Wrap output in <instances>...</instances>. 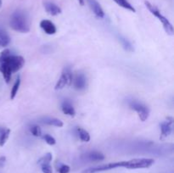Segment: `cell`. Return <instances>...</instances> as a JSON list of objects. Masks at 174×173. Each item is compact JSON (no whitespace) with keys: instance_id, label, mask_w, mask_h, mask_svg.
Returning a JSON list of instances; mask_svg holds the SVG:
<instances>
[{"instance_id":"cell-12","label":"cell","mask_w":174,"mask_h":173,"mask_svg":"<svg viewBox=\"0 0 174 173\" xmlns=\"http://www.w3.org/2000/svg\"><path fill=\"white\" fill-rule=\"evenodd\" d=\"M104 158L105 157L104 154L98 151H91L84 154V159L89 161H101V160H104Z\"/></svg>"},{"instance_id":"cell-15","label":"cell","mask_w":174,"mask_h":173,"mask_svg":"<svg viewBox=\"0 0 174 173\" xmlns=\"http://www.w3.org/2000/svg\"><path fill=\"white\" fill-rule=\"evenodd\" d=\"M10 36L4 31H0V49L4 48L10 43Z\"/></svg>"},{"instance_id":"cell-26","label":"cell","mask_w":174,"mask_h":173,"mask_svg":"<svg viewBox=\"0 0 174 173\" xmlns=\"http://www.w3.org/2000/svg\"><path fill=\"white\" fill-rule=\"evenodd\" d=\"M5 160H6V158L5 157H0V166H3L4 165V164H5Z\"/></svg>"},{"instance_id":"cell-18","label":"cell","mask_w":174,"mask_h":173,"mask_svg":"<svg viewBox=\"0 0 174 173\" xmlns=\"http://www.w3.org/2000/svg\"><path fill=\"white\" fill-rule=\"evenodd\" d=\"M76 131H77V135H78L79 138L82 142H89L90 141V134L88 133V131H87L84 129L81 128V127H78L76 129Z\"/></svg>"},{"instance_id":"cell-3","label":"cell","mask_w":174,"mask_h":173,"mask_svg":"<svg viewBox=\"0 0 174 173\" xmlns=\"http://www.w3.org/2000/svg\"><path fill=\"white\" fill-rule=\"evenodd\" d=\"M144 4H145L146 8H148V10H149L154 16L156 17L159 21H160V23L162 24L163 28H164V30H165V31H166V33L168 34V35H171H171H173V25H171V23L169 21V20L166 17L164 16V15L160 13L159 8L155 5H154V4H152L149 1H144Z\"/></svg>"},{"instance_id":"cell-27","label":"cell","mask_w":174,"mask_h":173,"mask_svg":"<svg viewBox=\"0 0 174 173\" xmlns=\"http://www.w3.org/2000/svg\"><path fill=\"white\" fill-rule=\"evenodd\" d=\"M81 5H84V0H77Z\"/></svg>"},{"instance_id":"cell-22","label":"cell","mask_w":174,"mask_h":173,"mask_svg":"<svg viewBox=\"0 0 174 173\" xmlns=\"http://www.w3.org/2000/svg\"><path fill=\"white\" fill-rule=\"evenodd\" d=\"M30 131L35 137H41L42 136V129L37 125H31L30 127Z\"/></svg>"},{"instance_id":"cell-11","label":"cell","mask_w":174,"mask_h":173,"mask_svg":"<svg viewBox=\"0 0 174 173\" xmlns=\"http://www.w3.org/2000/svg\"><path fill=\"white\" fill-rule=\"evenodd\" d=\"M43 6L46 12L52 16H56L58 14H61V8L52 2H45Z\"/></svg>"},{"instance_id":"cell-21","label":"cell","mask_w":174,"mask_h":173,"mask_svg":"<svg viewBox=\"0 0 174 173\" xmlns=\"http://www.w3.org/2000/svg\"><path fill=\"white\" fill-rule=\"evenodd\" d=\"M52 159H53V155L51 153H46L45 155H43L42 157H41L38 161H37V164L38 165H43V164H50V162L52 161Z\"/></svg>"},{"instance_id":"cell-1","label":"cell","mask_w":174,"mask_h":173,"mask_svg":"<svg viewBox=\"0 0 174 173\" xmlns=\"http://www.w3.org/2000/svg\"><path fill=\"white\" fill-rule=\"evenodd\" d=\"M24 64L25 59L22 56L12 54L8 49H4L0 53V72L6 83L10 81L12 74L21 70Z\"/></svg>"},{"instance_id":"cell-8","label":"cell","mask_w":174,"mask_h":173,"mask_svg":"<svg viewBox=\"0 0 174 173\" xmlns=\"http://www.w3.org/2000/svg\"><path fill=\"white\" fill-rule=\"evenodd\" d=\"M40 27L48 35H53L56 33L57 29L55 25L49 20H42L40 21Z\"/></svg>"},{"instance_id":"cell-24","label":"cell","mask_w":174,"mask_h":173,"mask_svg":"<svg viewBox=\"0 0 174 173\" xmlns=\"http://www.w3.org/2000/svg\"><path fill=\"white\" fill-rule=\"evenodd\" d=\"M70 170V168L69 165H65V164H61L58 167V172L59 173H69Z\"/></svg>"},{"instance_id":"cell-23","label":"cell","mask_w":174,"mask_h":173,"mask_svg":"<svg viewBox=\"0 0 174 173\" xmlns=\"http://www.w3.org/2000/svg\"><path fill=\"white\" fill-rule=\"evenodd\" d=\"M43 139H44V141L47 143H48V145H54L55 143H56V140H55V138L53 137H52L51 135H49V134H45V135H43Z\"/></svg>"},{"instance_id":"cell-16","label":"cell","mask_w":174,"mask_h":173,"mask_svg":"<svg viewBox=\"0 0 174 173\" xmlns=\"http://www.w3.org/2000/svg\"><path fill=\"white\" fill-rule=\"evenodd\" d=\"M10 134V129L0 127V146L2 147L5 144Z\"/></svg>"},{"instance_id":"cell-2","label":"cell","mask_w":174,"mask_h":173,"mask_svg":"<svg viewBox=\"0 0 174 173\" xmlns=\"http://www.w3.org/2000/svg\"><path fill=\"white\" fill-rule=\"evenodd\" d=\"M10 27L20 33H27L30 31V25L27 17L23 12L15 11L10 17Z\"/></svg>"},{"instance_id":"cell-9","label":"cell","mask_w":174,"mask_h":173,"mask_svg":"<svg viewBox=\"0 0 174 173\" xmlns=\"http://www.w3.org/2000/svg\"><path fill=\"white\" fill-rule=\"evenodd\" d=\"M87 2L91 10L93 12V14H95L96 16L98 18H103L104 16V10L97 0H87Z\"/></svg>"},{"instance_id":"cell-25","label":"cell","mask_w":174,"mask_h":173,"mask_svg":"<svg viewBox=\"0 0 174 173\" xmlns=\"http://www.w3.org/2000/svg\"><path fill=\"white\" fill-rule=\"evenodd\" d=\"M41 170L42 173H53V169L50 164H43L41 165Z\"/></svg>"},{"instance_id":"cell-28","label":"cell","mask_w":174,"mask_h":173,"mask_svg":"<svg viewBox=\"0 0 174 173\" xmlns=\"http://www.w3.org/2000/svg\"><path fill=\"white\" fill-rule=\"evenodd\" d=\"M2 4H3V3H2V0H0V8L2 7Z\"/></svg>"},{"instance_id":"cell-20","label":"cell","mask_w":174,"mask_h":173,"mask_svg":"<svg viewBox=\"0 0 174 173\" xmlns=\"http://www.w3.org/2000/svg\"><path fill=\"white\" fill-rule=\"evenodd\" d=\"M119 41L121 42V45H122V47H124V49L126 51H128V52H132V51L134 50L133 49V47H132V45L131 44V42L128 41L126 38H124L122 36H120L119 37Z\"/></svg>"},{"instance_id":"cell-13","label":"cell","mask_w":174,"mask_h":173,"mask_svg":"<svg viewBox=\"0 0 174 173\" xmlns=\"http://www.w3.org/2000/svg\"><path fill=\"white\" fill-rule=\"evenodd\" d=\"M61 110L66 115L74 117L76 115V110L74 109V107L69 101H64L61 104Z\"/></svg>"},{"instance_id":"cell-10","label":"cell","mask_w":174,"mask_h":173,"mask_svg":"<svg viewBox=\"0 0 174 173\" xmlns=\"http://www.w3.org/2000/svg\"><path fill=\"white\" fill-rule=\"evenodd\" d=\"M72 84L76 90L84 89L86 87V85H87V80H86V76L84 75V74L78 73L75 76V78L73 77Z\"/></svg>"},{"instance_id":"cell-5","label":"cell","mask_w":174,"mask_h":173,"mask_svg":"<svg viewBox=\"0 0 174 173\" xmlns=\"http://www.w3.org/2000/svg\"><path fill=\"white\" fill-rule=\"evenodd\" d=\"M129 107L138 114V117L142 121H145L149 118V109L145 104L138 101L132 100L129 102Z\"/></svg>"},{"instance_id":"cell-19","label":"cell","mask_w":174,"mask_h":173,"mask_svg":"<svg viewBox=\"0 0 174 173\" xmlns=\"http://www.w3.org/2000/svg\"><path fill=\"white\" fill-rule=\"evenodd\" d=\"M20 76H18L16 79V81H14V85L12 87V89L11 92H10V99H14L15 98V96L18 93V91H19V88H20Z\"/></svg>"},{"instance_id":"cell-17","label":"cell","mask_w":174,"mask_h":173,"mask_svg":"<svg viewBox=\"0 0 174 173\" xmlns=\"http://www.w3.org/2000/svg\"><path fill=\"white\" fill-rule=\"evenodd\" d=\"M114 2H115L117 5H119L121 8H125V9H127V10H129L131 12H135L134 7L131 4V3L127 1V0H113Z\"/></svg>"},{"instance_id":"cell-7","label":"cell","mask_w":174,"mask_h":173,"mask_svg":"<svg viewBox=\"0 0 174 173\" xmlns=\"http://www.w3.org/2000/svg\"><path fill=\"white\" fill-rule=\"evenodd\" d=\"M172 126H173V118L167 117L166 120L160 123V139H165L166 137L170 136L172 131Z\"/></svg>"},{"instance_id":"cell-14","label":"cell","mask_w":174,"mask_h":173,"mask_svg":"<svg viewBox=\"0 0 174 173\" xmlns=\"http://www.w3.org/2000/svg\"><path fill=\"white\" fill-rule=\"evenodd\" d=\"M42 122L43 124L48 125V126H56V127H62L63 126V122L61 120L57 119V118L53 117H45L42 120Z\"/></svg>"},{"instance_id":"cell-6","label":"cell","mask_w":174,"mask_h":173,"mask_svg":"<svg viewBox=\"0 0 174 173\" xmlns=\"http://www.w3.org/2000/svg\"><path fill=\"white\" fill-rule=\"evenodd\" d=\"M73 74L70 68H65L61 73L60 77L55 85V90L63 89L64 87L72 85Z\"/></svg>"},{"instance_id":"cell-4","label":"cell","mask_w":174,"mask_h":173,"mask_svg":"<svg viewBox=\"0 0 174 173\" xmlns=\"http://www.w3.org/2000/svg\"><path fill=\"white\" fill-rule=\"evenodd\" d=\"M128 164H129L128 160L114 162V163H108V164H104V165H97V166H93V167H89V168H87V169H85V170L82 171V173L103 172V171L110 170H113V169H116V168H120V167H123V168L128 169Z\"/></svg>"}]
</instances>
